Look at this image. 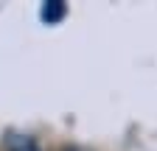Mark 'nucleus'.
<instances>
[{
  "instance_id": "obj_1",
  "label": "nucleus",
  "mask_w": 157,
  "mask_h": 151,
  "mask_svg": "<svg viewBox=\"0 0 157 151\" xmlns=\"http://www.w3.org/2000/svg\"><path fill=\"white\" fill-rule=\"evenodd\" d=\"M65 14H67V9H65L62 0H48V3H42V9H39V17H42V23H48V25H56Z\"/></svg>"
}]
</instances>
